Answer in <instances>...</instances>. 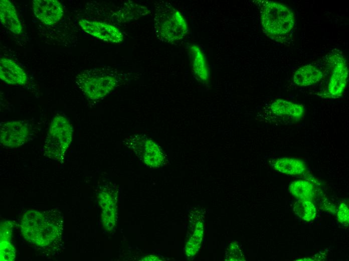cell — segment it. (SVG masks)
<instances>
[{"label":"cell","instance_id":"6da1fadb","mask_svg":"<svg viewBox=\"0 0 349 261\" xmlns=\"http://www.w3.org/2000/svg\"><path fill=\"white\" fill-rule=\"evenodd\" d=\"M20 228L28 242L41 247H49L61 239L63 219L58 211L30 209L23 214Z\"/></svg>","mask_w":349,"mask_h":261},{"label":"cell","instance_id":"7a4b0ae2","mask_svg":"<svg viewBox=\"0 0 349 261\" xmlns=\"http://www.w3.org/2000/svg\"><path fill=\"white\" fill-rule=\"evenodd\" d=\"M260 8L261 25L266 34L277 42L291 38L295 24L292 11L283 4L268 1H258Z\"/></svg>","mask_w":349,"mask_h":261},{"label":"cell","instance_id":"3957f363","mask_svg":"<svg viewBox=\"0 0 349 261\" xmlns=\"http://www.w3.org/2000/svg\"><path fill=\"white\" fill-rule=\"evenodd\" d=\"M153 27L158 39L168 43L183 39L188 32V25L184 17L167 3L160 4L156 7Z\"/></svg>","mask_w":349,"mask_h":261},{"label":"cell","instance_id":"277c9868","mask_svg":"<svg viewBox=\"0 0 349 261\" xmlns=\"http://www.w3.org/2000/svg\"><path fill=\"white\" fill-rule=\"evenodd\" d=\"M123 76L114 71L93 69L77 75L76 83L89 98L98 100L104 97L121 82Z\"/></svg>","mask_w":349,"mask_h":261},{"label":"cell","instance_id":"5b68a950","mask_svg":"<svg viewBox=\"0 0 349 261\" xmlns=\"http://www.w3.org/2000/svg\"><path fill=\"white\" fill-rule=\"evenodd\" d=\"M73 127L65 116L57 114L52 119L45 141L44 155L49 159L63 163L66 152L71 144Z\"/></svg>","mask_w":349,"mask_h":261},{"label":"cell","instance_id":"8992f818","mask_svg":"<svg viewBox=\"0 0 349 261\" xmlns=\"http://www.w3.org/2000/svg\"><path fill=\"white\" fill-rule=\"evenodd\" d=\"M124 143L149 167L158 168L165 163V157L160 147L145 135L130 136L125 138Z\"/></svg>","mask_w":349,"mask_h":261},{"label":"cell","instance_id":"52a82bcc","mask_svg":"<svg viewBox=\"0 0 349 261\" xmlns=\"http://www.w3.org/2000/svg\"><path fill=\"white\" fill-rule=\"evenodd\" d=\"M30 134L28 123L19 120L1 122V144L4 147L15 148L22 146L28 142Z\"/></svg>","mask_w":349,"mask_h":261},{"label":"cell","instance_id":"ba28073f","mask_svg":"<svg viewBox=\"0 0 349 261\" xmlns=\"http://www.w3.org/2000/svg\"><path fill=\"white\" fill-rule=\"evenodd\" d=\"M329 62L332 67V74L328 85V94L336 98L340 96L346 85L348 69L345 60L339 54L329 57Z\"/></svg>","mask_w":349,"mask_h":261},{"label":"cell","instance_id":"9c48e42d","mask_svg":"<svg viewBox=\"0 0 349 261\" xmlns=\"http://www.w3.org/2000/svg\"><path fill=\"white\" fill-rule=\"evenodd\" d=\"M81 28L88 34L104 41L119 43L123 40L121 32L116 27L104 22L81 19Z\"/></svg>","mask_w":349,"mask_h":261},{"label":"cell","instance_id":"30bf717a","mask_svg":"<svg viewBox=\"0 0 349 261\" xmlns=\"http://www.w3.org/2000/svg\"><path fill=\"white\" fill-rule=\"evenodd\" d=\"M33 9L35 16L46 25H53L63 16L62 5L57 0H34Z\"/></svg>","mask_w":349,"mask_h":261},{"label":"cell","instance_id":"8fae6325","mask_svg":"<svg viewBox=\"0 0 349 261\" xmlns=\"http://www.w3.org/2000/svg\"><path fill=\"white\" fill-rule=\"evenodd\" d=\"M0 78L5 83L12 85H24L28 77L24 70L14 61L6 58L0 60Z\"/></svg>","mask_w":349,"mask_h":261},{"label":"cell","instance_id":"7c38bea8","mask_svg":"<svg viewBox=\"0 0 349 261\" xmlns=\"http://www.w3.org/2000/svg\"><path fill=\"white\" fill-rule=\"evenodd\" d=\"M108 186H104L100 191L98 200L102 208L101 216L104 227L110 230L115 224L116 203Z\"/></svg>","mask_w":349,"mask_h":261},{"label":"cell","instance_id":"4fadbf2b","mask_svg":"<svg viewBox=\"0 0 349 261\" xmlns=\"http://www.w3.org/2000/svg\"><path fill=\"white\" fill-rule=\"evenodd\" d=\"M0 19L2 25L16 34L22 32V26L14 5L8 0L0 1Z\"/></svg>","mask_w":349,"mask_h":261},{"label":"cell","instance_id":"5bb4252c","mask_svg":"<svg viewBox=\"0 0 349 261\" xmlns=\"http://www.w3.org/2000/svg\"><path fill=\"white\" fill-rule=\"evenodd\" d=\"M269 163L274 170L286 175H300L306 171L305 163L297 158H275L270 160Z\"/></svg>","mask_w":349,"mask_h":261},{"label":"cell","instance_id":"9a60e30c","mask_svg":"<svg viewBox=\"0 0 349 261\" xmlns=\"http://www.w3.org/2000/svg\"><path fill=\"white\" fill-rule=\"evenodd\" d=\"M270 109L273 114L277 116L288 117L294 119H299L304 112L302 105L281 99H276L272 102Z\"/></svg>","mask_w":349,"mask_h":261},{"label":"cell","instance_id":"2e32d148","mask_svg":"<svg viewBox=\"0 0 349 261\" xmlns=\"http://www.w3.org/2000/svg\"><path fill=\"white\" fill-rule=\"evenodd\" d=\"M323 76L322 73L316 67L310 65L300 67L293 75V82L300 86L312 85L319 82Z\"/></svg>","mask_w":349,"mask_h":261},{"label":"cell","instance_id":"e0dca14e","mask_svg":"<svg viewBox=\"0 0 349 261\" xmlns=\"http://www.w3.org/2000/svg\"><path fill=\"white\" fill-rule=\"evenodd\" d=\"M289 191L298 199L312 201L315 198L314 186L309 181L305 180H298L290 183Z\"/></svg>","mask_w":349,"mask_h":261},{"label":"cell","instance_id":"ac0fdd59","mask_svg":"<svg viewBox=\"0 0 349 261\" xmlns=\"http://www.w3.org/2000/svg\"><path fill=\"white\" fill-rule=\"evenodd\" d=\"M192 56L193 70L197 78L202 81H207L209 78V71L200 49L193 46L190 49Z\"/></svg>","mask_w":349,"mask_h":261},{"label":"cell","instance_id":"d6986e66","mask_svg":"<svg viewBox=\"0 0 349 261\" xmlns=\"http://www.w3.org/2000/svg\"><path fill=\"white\" fill-rule=\"evenodd\" d=\"M294 213L302 220L310 221L314 220L317 214V209L312 201L297 200L293 205Z\"/></svg>","mask_w":349,"mask_h":261},{"label":"cell","instance_id":"ffe728a7","mask_svg":"<svg viewBox=\"0 0 349 261\" xmlns=\"http://www.w3.org/2000/svg\"><path fill=\"white\" fill-rule=\"evenodd\" d=\"M11 238H1V260L13 261L16 257V250L11 242Z\"/></svg>","mask_w":349,"mask_h":261},{"label":"cell","instance_id":"44dd1931","mask_svg":"<svg viewBox=\"0 0 349 261\" xmlns=\"http://www.w3.org/2000/svg\"><path fill=\"white\" fill-rule=\"evenodd\" d=\"M337 219L344 226H348L349 222V209L344 203H341L337 211Z\"/></svg>","mask_w":349,"mask_h":261}]
</instances>
